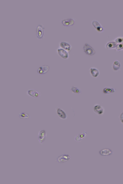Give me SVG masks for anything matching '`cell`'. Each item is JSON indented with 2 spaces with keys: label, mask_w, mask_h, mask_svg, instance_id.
<instances>
[{
  "label": "cell",
  "mask_w": 123,
  "mask_h": 184,
  "mask_svg": "<svg viewBox=\"0 0 123 184\" xmlns=\"http://www.w3.org/2000/svg\"><path fill=\"white\" fill-rule=\"evenodd\" d=\"M87 135V133L86 131H83L75 137L74 140L77 142H80L85 138Z\"/></svg>",
  "instance_id": "14"
},
{
  "label": "cell",
  "mask_w": 123,
  "mask_h": 184,
  "mask_svg": "<svg viewBox=\"0 0 123 184\" xmlns=\"http://www.w3.org/2000/svg\"><path fill=\"white\" fill-rule=\"evenodd\" d=\"M70 90L72 93L75 94H80L81 93L80 88L74 86H72L71 87Z\"/></svg>",
  "instance_id": "18"
},
{
  "label": "cell",
  "mask_w": 123,
  "mask_h": 184,
  "mask_svg": "<svg viewBox=\"0 0 123 184\" xmlns=\"http://www.w3.org/2000/svg\"><path fill=\"white\" fill-rule=\"evenodd\" d=\"M83 50L85 53L88 56H93L95 54L96 52L94 49L87 43L84 44Z\"/></svg>",
  "instance_id": "1"
},
{
  "label": "cell",
  "mask_w": 123,
  "mask_h": 184,
  "mask_svg": "<svg viewBox=\"0 0 123 184\" xmlns=\"http://www.w3.org/2000/svg\"><path fill=\"white\" fill-rule=\"evenodd\" d=\"M93 110V112L98 115H103L104 113L105 109L102 106L98 104H96L94 105Z\"/></svg>",
  "instance_id": "3"
},
{
  "label": "cell",
  "mask_w": 123,
  "mask_h": 184,
  "mask_svg": "<svg viewBox=\"0 0 123 184\" xmlns=\"http://www.w3.org/2000/svg\"><path fill=\"white\" fill-rule=\"evenodd\" d=\"M61 22L62 24L64 26H70L74 24L75 20L73 18H69L62 20L61 21Z\"/></svg>",
  "instance_id": "9"
},
{
  "label": "cell",
  "mask_w": 123,
  "mask_h": 184,
  "mask_svg": "<svg viewBox=\"0 0 123 184\" xmlns=\"http://www.w3.org/2000/svg\"><path fill=\"white\" fill-rule=\"evenodd\" d=\"M49 66L44 65L38 68L37 70V73L39 75H43L47 73L49 71Z\"/></svg>",
  "instance_id": "12"
},
{
  "label": "cell",
  "mask_w": 123,
  "mask_h": 184,
  "mask_svg": "<svg viewBox=\"0 0 123 184\" xmlns=\"http://www.w3.org/2000/svg\"><path fill=\"white\" fill-rule=\"evenodd\" d=\"M116 90L114 88L109 87H105L103 89V92L105 94H109L114 93Z\"/></svg>",
  "instance_id": "16"
},
{
  "label": "cell",
  "mask_w": 123,
  "mask_h": 184,
  "mask_svg": "<svg viewBox=\"0 0 123 184\" xmlns=\"http://www.w3.org/2000/svg\"><path fill=\"white\" fill-rule=\"evenodd\" d=\"M89 72L91 76L94 78L98 77L99 73L98 70L94 67H90L89 69Z\"/></svg>",
  "instance_id": "13"
},
{
  "label": "cell",
  "mask_w": 123,
  "mask_h": 184,
  "mask_svg": "<svg viewBox=\"0 0 123 184\" xmlns=\"http://www.w3.org/2000/svg\"><path fill=\"white\" fill-rule=\"evenodd\" d=\"M71 156L68 154H62L56 157L55 161L59 163H62L68 161L70 158Z\"/></svg>",
  "instance_id": "5"
},
{
  "label": "cell",
  "mask_w": 123,
  "mask_h": 184,
  "mask_svg": "<svg viewBox=\"0 0 123 184\" xmlns=\"http://www.w3.org/2000/svg\"><path fill=\"white\" fill-rule=\"evenodd\" d=\"M92 23L93 27L97 31H100L103 30V28L97 21L95 20H93L92 21Z\"/></svg>",
  "instance_id": "15"
},
{
  "label": "cell",
  "mask_w": 123,
  "mask_h": 184,
  "mask_svg": "<svg viewBox=\"0 0 123 184\" xmlns=\"http://www.w3.org/2000/svg\"><path fill=\"white\" fill-rule=\"evenodd\" d=\"M115 41L116 42L119 44L123 43V38H118L116 39Z\"/></svg>",
  "instance_id": "23"
},
{
  "label": "cell",
  "mask_w": 123,
  "mask_h": 184,
  "mask_svg": "<svg viewBox=\"0 0 123 184\" xmlns=\"http://www.w3.org/2000/svg\"><path fill=\"white\" fill-rule=\"evenodd\" d=\"M119 119L120 122L123 125V112H121L120 114Z\"/></svg>",
  "instance_id": "22"
},
{
  "label": "cell",
  "mask_w": 123,
  "mask_h": 184,
  "mask_svg": "<svg viewBox=\"0 0 123 184\" xmlns=\"http://www.w3.org/2000/svg\"><path fill=\"white\" fill-rule=\"evenodd\" d=\"M121 67V64L118 61L116 60L115 61L113 64L112 68L113 70L116 71L118 70Z\"/></svg>",
  "instance_id": "19"
},
{
  "label": "cell",
  "mask_w": 123,
  "mask_h": 184,
  "mask_svg": "<svg viewBox=\"0 0 123 184\" xmlns=\"http://www.w3.org/2000/svg\"><path fill=\"white\" fill-rule=\"evenodd\" d=\"M47 133L45 130L40 131L38 134V140L39 143L41 144H42L45 141Z\"/></svg>",
  "instance_id": "7"
},
{
  "label": "cell",
  "mask_w": 123,
  "mask_h": 184,
  "mask_svg": "<svg viewBox=\"0 0 123 184\" xmlns=\"http://www.w3.org/2000/svg\"><path fill=\"white\" fill-rule=\"evenodd\" d=\"M99 154L101 156H109L112 155L113 153L112 150L108 148L103 149L99 151Z\"/></svg>",
  "instance_id": "11"
},
{
  "label": "cell",
  "mask_w": 123,
  "mask_h": 184,
  "mask_svg": "<svg viewBox=\"0 0 123 184\" xmlns=\"http://www.w3.org/2000/svg\"><path fill=\"white\" fill-rule=\"evenodd\" d=\"M116 47V49L117 50H120L123 49V43L117 44V45Z\"/></svg>",
  "instance_id": "21"
},
{
  "label": "cell",
  "mask_w": 123,
  "mask_h": 184,
  "mask_svg": "<svg viewBox=\"0 0 123 184\" xmlns=\"http://www.w3.org/2000/svg\"><path fill=\"white\" fill-rule=\"evenodd\" d=\"M44 29V27L42 24H39L37 25L36 29V35L38 39H41L43 38Z\"/></svg>",
  "instance_id": "2"
},
{
  "label": "cell",
  "mask_w": 123,
  "mask_h": 184,
  "mask_svg": "<svg viewBox=\"0 0 123 184\" xmlns=\"http://www.w3.org/2000/svg\"><path fill=\"white\" fill-rule=\"evenodd\" d=\"M117 46L116 43L113 41L109 42L106 44V47L107 48H111L116 47Z\"/></svg>",
  "instance_id": "20"
},
{
  "label": "cell",
  "mask_w": 123,
  "mask_h": 184,
  "mask_svg": "<svg viewBox=\"0 0 123 184\" xmlns=\"http://www.w3.org/2000/svg\"><path fill=\"white\" fill-rule=\"evenodd\" d=\"M55 110L57 115L60 119L64 120L67 119V115L63 110L58 107H56Z\"/></svg>",
  "instance_id": "6"
},
{
  "label": "cell",
  "mask_w": 123,
  "mask_h": 184,
  "mask_svg": "<svg viewBox=\"0 0 123 184\" xmlns=\"http://www.w3.org/2000/svg\"><path fill=\"white\" fill-rule=\"evenodd\" d=\"M18 116L20 118L22 119H28L30 118V116L29 114L24 112L19 113Z\"/></svg>",
  "instance_id": "17"
},
{
  "label": "cell",
  "mask_w": 123,
  "mask_h": 184,
  "mask_svg": "<svg viewBox=\"0 0 123 184\" xmlns=\"http://www.w3.org/2000/svg\"><path fill=\"white\" fill-rule=\"evenodd\" d=\"M28 96L33 98H37L40 96L41 93L38 91L33 89H30L26 92Z\"/></svg>",
  "instance_id": "8"
},
{
  "label": "cell",
  "mask_w": 123,
  "mask_h": 184,
  "mask_svg": "<svg viewBox=\"0 0 123 184\" xmlns=\"http://www.w3.org/2000/svg\"><path fill=\"white\" fill-rule=\"evenodd\" d=\"M56 52L59 56L63 59H67L69 58L68 52L59 46L57 49Z\"/></svg>",
  "instance_id": "4"
},
{
  "label": "cell",
  "mask_w": 123,
  "mask_h": 184,
  "mask_svg": "<svg viewBox=\"0 0 123 184\" xmlns=\"http://www.w3.org/2000/svg\"><path fill=\"white\" fill-rule=\"evenodd\" d=\"M59 47L68 52L70 51L72 48L71 45L68 42L65 41H61L59 43Z\"/></svg>",
  "instance_id": "10"
}]
</instances>
